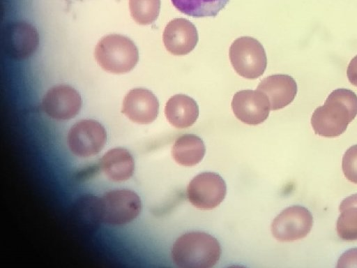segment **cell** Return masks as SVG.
I'll return each mask as SVG.
<instances>
[{"label":"cell","instance_id":"cell-5","mask_svg":"<svg viewBox=\"0 0 357 268\" xmlns=\"http://www.w3.org/2000/svg\"><path fill=\"white\" fill-rule=\"evenodd\" d=\"M229 57L235 71L241 77L255 80L266 68L267 59L261 43L250 36L236 39L229 50Z\"/></svg>","mask_w":357,"mask_h":268},{"label":"cell","instance_id":"cell-20","mask_svg":"<svg viewBox=\"0 0 357 268\" xmlns=\"http://www.w3.org/2000/svg\"><path fill=\"white\" fill-rule=\"evenodd\" d=\"M129 7L131 16L137 24H151L159 15L160 0H129Z\"/></svg>","mask_w":357,"mask_h":268},{"label":"cell","instance_id":"cell-2","mask_svg":"<svg viewBox=\"0 0 357 268\" xmlns=\"http://www.w3.org/2000/svg\"><path fill=\"white\" fill-rule=\"evenodd\" d=\"M220 245L211 234L190 232L179 237L172 249L174 264L181 268H210L219 260Z\"/></svg>","mask_w":357,"mask_h":268},{"label":"cell","instance_id":"cell-15","mask_svg":"<svg viewBox=\"0 0 357 268\" xmlns=\"http://www.w3.org/2000/svg\"><path fill=\"white\" fill-rule=\"evenodd\" d=\"M165 114L167 121L177 128L191 126L199 116V107L196 101L185 94H176L167 102Z\"/></svg>","mask_w":357,"mask_h":268},{"label":"cell","instance_id":"cell-9","mask_svg":"<svg viewBox=\"0 0 357 268\" xmlns=\"http://www.w3.org/2000/svg\"><path fill=\"white\" fill-rule=\"evenodd\" d=\"M2 47L6 54L15 59H24L31 56L38 45L36 29L26 22H15L3 29Z\"/></svg>","mask_w":357,"mask_h":268},{"label":"cell","instance_id":"cell-22","mask_svg":"<svg viewBox=\"0 0 357 268\" xmlns=\"http://www.w3.org/2000/svg\"><path fill=\"white\" fill-rule=\"evenodd\" d=\"M337 267H357V248L349 249L339 258Z\"/></svg>","mask_w":357,"mask_h":268},{"label":"cell","instance_id":"cell-23","mask_svg":"<svg viewBox=\"0 0 357 268\" xmlns=\"http://www.w3.org/2000/svg\"><path fill=\"white\" fill-rule=\"evenodd\" d=\"M347 75L350 83L357 87V55L355 56L349 64L347 70Z\"/></svg>","mask_w":357,"mask_h":268},{"label":"cell","instance_id":"cell-10","mask_svg":"<svg viewBox=\"0 0 357 268\" xmlns=\"http://www.w3.org/2000/svg\"><path fill=\"white\" fill-rule=\"evenodd\" d=\"M231 107L234 115L241 121L257 125L263 123L268 117L270 104L262 91L245 89L234 95Z\"/></svg>","mask_w":357,"mask_h":268},{"label":"cell","instance_id":"cell-19","mask_svg":"<svg viewBox=\"0 0 357 268\" xmlns=\"http://www.w3.org/2000/svg\"><path fill=\"white\" fill-rule=\"evenodd\" d=\"M229 0H171L184 15L193 17H215Z\"/></svg>","mask_w":357,"mask_h":268},{"label":"cell","instance_id":"cell-16","mask_svg":"<svg viewBox=\"0 0 357 268\" xmlns=\"http://www.w3.org/2000/svg\"><path fill=\"white\" fill-rule=\"evenodd\" d=\"M101 168L109 179L123 181L133 174L135 163L132 154L127 149L118 147L109 150L103 155Z\"/></svg>","mask_w":357,"mask_h":268},{"label":"cell","instance_id":"cell-3","mask_svg":"<svg viewBox=\"0 0 357 268\" xmlns=\"http://www.w3.org/2000/svg\"><path fill=\"white\" fill-rule=\"evenodd\" d=\"M95 58L105 70L122 74L131 70L139 60V52L132 40L119 34L103 37L95 49Z\"/></svg>","mask_w":357,"mask_h":268},{"label":"cell","instance_id":"cell-17","mask_svg":"<svg viewBox=\"0 0 357 268\" xmlns=\"http://www.w3.org/2000/svg\"><path fill=\"white\" fill-rule=\"evenodd\" d=\"M205 145L203 140L193 134L180 136L172 147V156L174 161L183 166H193L199 163L205 154Z\"/></svg>","mask_w":357,"mask_h":268},{"label":"cell","instance_id":"cell-12","mask_svg":"<svg viewBox=\"0 0 357 268\" xmlns=\"http://www.w3.org/2000/svg\"><path fill=\"white\" fill-rule=\"evenodd\" d=\"M159 111L157 97L150 90L137 88L125 96L121 112L133 122L147 124L153 122Z\"/></svg>","mask_w":357,"mask_h":268},{"label":"cell","instance_id":"cell-1","mask_svg":"<svg viewBox=\"0 0 357 268\" xmlns=\"http://www.w3.org/2000/svg\"><path fill=\"white\" fill-rule=\"evenodd\" d=\"M357 115V96L347 89L333 91L324 105L317 107L311 117L316 134L327 137L342 134Z\"/></svg>","mask_w":357,"mask_h":268},{"label":"cell","instance_id":"cell-21","mask_svg":"<svg viewBox=\"0 0 357 268\" xmlns=\"http://www.w3.org/2000/svg\"><path fill=\"white\" fill-rule=\"evenodd\" d=\"M342 168L345 177L357 184V144L346 151L342 157Z\"/></svg>","mask_w":357,"mask_h":268},{"label":"cell","instance_id":"cell-7","mask_svg":"<svg viewBox=\"0 0 357 268\" xmlns=\"http://www.w3.org/2000/svg\"><path fill=\"white\" fill-rule=\"evenodd\" d=\"M226 184L219 174L203 172L189 183L187 195L189 201L200 209H211L218 206L226 195Z\"/></svg>","mask_w":357,"mask_h":268},{"label":"cell","instance_id":"cell-11","mask_svg":"<svg viewBox=\"0 0 357 268\" xmlns=\"http://www.w3.org/2000/svg\"><path fill=\"white\" fill-rule=\"evenodd\" d=\"M42 105L45 113L58 120L75 117L82 106L79 94L72 87L60 84L50 89L43 99Z\"/></svg>","mask_w":357,"mask_h":268},{"label":"cell","instance_id":"cell-8","mask_svg":"<svg viewBox=\"0 0 357 268\" xmlns=\"http://www.w3.org/2000/svg\"><path fill=\"white\" fill-rule=\"evenodd\" d=\"M313 218L304 207L294 205L284 209L273 220V235L280 241H293L304 238L310 232Z\"/></svg>","mask_w":357,"mask_h":268},{"label":"cell","instance_id":"cell-4","mask_svg":"<svg viewBox=\"0 0 357 268\" xmlns=\"http://www.w3.org/2000/svg\"><path fill=\"white\" fill-rule=\"evenodd\" d=\"M97 220L113 225L127 224L140 213L142 204L139 195L128 189H118L106 193L93 201Z\"/></svg>","mask_w":357,"mask_h":268},{"label":"cell","instance_id":"cell-14","mask_svg":"<svg viewBox=\"0 0 357 268\" xmlns=\"http://www.w3.org/2000/svg\"><path fill=\"white\" fill-rule=\"evenodd\" d=\"M268 98L270 109L277 110L290 104L297 93L294 79L288 75L277 74L262 80L257 88Z\"/></svg>","mask_w":357,"mask_h":268},{"label":"cell","instance_id":"cell-13","mask_svg":"<svg viewBox=\"0 0 357 268\" xmlns=\"http://www.w3.org/2000/svg\"><path fill=\"white\" fill-rule=\"evenodd\" d=\"M162 41L167 50L174 55H185L194 50L198 42L195 26L185 18H175L165 27Z\"/></svg>","mask_w":357,"mask_h":268},{"label":"cell","instance_id":"cell-6","mask_svg":"<svg viewBox=\"0 0 357 268\" xmlns=\"http://www.w3.org/2000/svg\"><path fill=\"white\" fill-rule=\"evenodd\" d=\"M107 134L103 126L93 119H84L74 124L68 134L70 151L77 156L88 158L104 147Z\"/></svg>","mask_w":357,"mask_h":268},{"label":"cell","instance_id":"cell-18","mask_svg":"<svg viewBox=\"0 0 357 268\" xmlns=\"http://www.w3.org/2000/svg\"><path fill=\"white\" fill-rule=\"evenodd\" d=\"M339 210L341 214L336 225L338 236L347 241L357 240V193L344 199Z\"/></svg>","mask_w":357,"mask_h":268}]
</instances>
